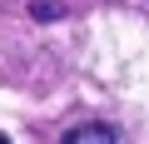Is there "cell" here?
I'll use <instances>...</instances> for the list:
<instances>
[{
    "label": "cell",
    "instance_id": "cell-1",
    "mask_svg": "<svg viewBox=\"0 0 149 144\" xmlns=\"http://www.w3.org/2000/svg\"><path fill=\"white\" fill-rule=\"evenodd\" d=\"M60 144H119V134H114V124H74Z\"/></svg>",
    "mask_w": 149,
    "mask_h": 144
},
{
    "label": "cell",
    "instance_id": "cell-3",
    "mask_svg": "<svg viewBox=\"0 0 149 144\" xmlns=\"http://www.w3.org/2000/svg\"><path fill=\"white\" fill-rule=\"evenodd\" d=\"M0 144H10V139H5V134H0Z\"/></svg>",
    "mask_w": 149,
    "mask_h": 144
},
{
    "label": "cell",
    "instance_id": "cell-2",
    "mask_svg": "<svg viewBox=\"0 0 149 144\" xmlns=\"http://www.w3.org/2000/svg\"><path fill=\"white\" fill-rule=\"evenodd\" d=\"M30 15H35V20H55V15H65V5H55V0H35Z\"/></svg>",
    "mask_w": 149,
    "mask_h": 144
}]
</instances>
